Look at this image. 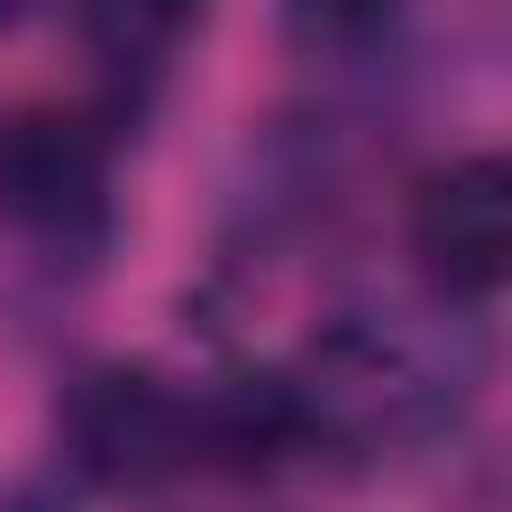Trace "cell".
Instances as JSON below:
<instances>
[{
	"mask_svg": "<svg viewBox=\"0 0 512 512\" xmlns=\"http://www.w3.org/2000/svg\"><path fill=\"white\" fill-rule=\"evenodd\" d=\"M0 232L40 264H96L120 232L112 208V144L96 120L64 104L0 112Z\"/></svg>",
	"mask_w": 512,
	"mask_h": 512,
	"instance_id": "cell-2",
	"label": "cell"
},
{
	"mask_svg": "<svg viewBox=\"0 0 512 512\" xmlns=\"http://www.w3.org/2000/svg\"><path fill=\"white\" fill-rule=\"evenodd\" d=\"M288 24L312 48H360L392 24V0H288Z\"/></svg>",
	"mask_w": 512,
	"mask_h": 512,
	"instance_id": "cell-6",
	"label": "cell"
},
{
	"mask_svg": "<svg viewBox=\"0 0 512 512\" xmlns=\"http://www.w3.org/2000/svg\"><path fill=\"white\" fill-rule=\"evenodd\" d=\"M0 512H72V488H56V480H24V488L0 496Z\"/></svg>",
	"mask_w": 512,
	"mask_h": 512,
	"instance_id": "cell-7",
	"label": "cell"
},
{
	"mask_svg": "<svg viewBox=\"0 0 512 512\" xmlns=\"http://www.w3.org/2000/svg\"><path fill=\"white\" fill-rule=\"evenodd\" d=\"M408 248L440 296L488 304L512 280V168L496 152L432 168L408 200Z\"/></svg>",
	"mask_w": 512,
	"mask_h": 512,
	"instance_id": "cell-4",
	"label": "cell"
},
{
	"mask_svg": "<svg viewBox=\"0 0 512 512\" xmlns=\"http://www.w3.org/2000/svg\"><path fill=\"white\" fill-rule=\"evenodd\" d=\"M304 416V448L336 456H408L480 392V352L456 328L408 320V312H336L296 368H280Z\"/></svg>",
	"mask_w": 512,
	"mask_h": 512,
	"instance_id": "cell-1",
	"label": "cell"
},
{
	"mask_svg": "<svg viewBox=\"0 0 512 512\" xmlns=\"http://www.w3.org/2000/svg\"><path fill=\"white\" fill-rule=\"evenodd\" d=\"M200 24H208V0H80L88 56L120 96L160 88L176 56L200 40Z\"/></svg>",
	"mask_w": 512,
	"mask_h": 512,
	"instance_id": "cell-5",
	"label": "cell"
},
{
	"mask_svg": "<svg viewBox=\"0 0 512 512\" xmlns=\"http://www.w3.org/2000/svg\"><path fill=\"white\" fill-rule=\"evenodd\" d=\"M24 8H32V0H0V32H8V24L24 16Z\"/></svg>",
	"mask_w": 512,
	"mask_h": 512,
	"instance_id": "cell-8",
	"label": "cell"
},
{
	"mask_svg": "<svg viewBox=\"0 0 512 512\" xmlns=\"http://www.w3.org/2000/svg\"><path fill=\"white\" fill-rule=\"evenodd\" d=\"M64 472L88 488H168L200 472V384H168L160 368H80L56 392Z\"/></svg>",
	"mask_w": 512,
	"mask_h": 512,
	"instance_id": "cell-3",
	"label": "cell"
}]
</instances>
